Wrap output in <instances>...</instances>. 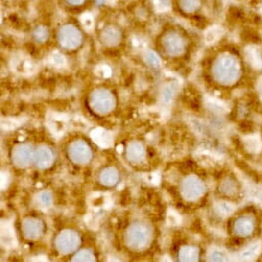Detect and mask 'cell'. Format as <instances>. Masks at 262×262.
<instances>
[{
    "instance_id": "obj_22",
    "label": "cell",
    "mask_w": 262,
    "mask_h": 262,
    "mask_svg": "<svg viewBox=\"0 0 262 262\" xmlns=\"http://www.w3.org/2000/svg\"><path fill=\"white\" fill-rule=\"evenodd\" d=\"M34 37L37 41H45L48 38V30L44 27H39L34 31Z\"/></svg>"
},
{
    "instance_id": "obj_9",
    "label": "cell",
    "mask_w": 262,
    "mask_h": 262,
    "mask_svg": "<svg viewBox=\"0 0 262 262\" xmlns=\"http://www.w3.org/2000/svg\"><path fill=\"white\" fill-rule=\"evenodd\" d=\"M33 159V153L27 144L16 145L12 150V161L19 167H27Z\"/></svg>"
},
{
    "instance_id": "obj_5",
    "label": "cell",
    "mask_w": 262,
    "mask_h": 262,
    "mask_svg": "<svg viewBox=\"0 0 262 262\" xmlns=\"http://www.w3.org/2000/svg\"><path fill=\"white\" fill-rule=\"evenodd\" d=\"M67 153L69 159L76 165H88L93 159L91 146L83 140H75L68 146Z\"/></svg>"
},
{
    "instance_id": "obj_10",
    "label": "cell",
    "mask_w": 262,
    "mask_h": 262,
    "mask_svg": "<svg viewBox=\"0 0 262 262\" xmlns=\"http://www.w3.org/2000/svg\"><path fill=\"white\" fill-rule=\"evenodd\" d=\"M33 160L38 169L46 170L54 164L55 155L48 146H39L33 153Z\"/></svg>"
},
{
    "instance_id": "obj_16",
    "label": "cell",
    "mask_w": 262,
    "mask_h": 262,
    "mask_svg": "<svg viewBox=\"0 0 262 262\" xmlns=\"http://www.w3.org/2000/svg\"><path fill=\"white\" fill-rule=\"evenodd\" d=\"M121 35L120 32L115 28H107L103 31L102 40L105 45L107 46H115L120 41Z\"/></svg>"
},
{
    "instance_id": "obj_18",
    "label": "cell",
    "mask_w": 262,
    "mask_h": 262,
    "mask_svg": "<svg viewBox=\"0 0 262 262\" xmlns=\"http://www.w3.org/2000/svg\"><path fill=\"white\" fill-rule=\"evenodd\" d=\"M260 244L259 243H255L252 246H250L248 249H246L244 252L240 254V259L242 260H251L253 259L259 252L260 250Z\"/></svg>"
},
{
    "instance_id": "obj_24",
    "label": "cell",
    "mask_w": 262,
    "mask_h": 262,
    "mask_svg": "<svg viewBox=\"0 0 262 262\" xmlns=\"http://www.w3.org/2000/svg\"><path fill=\"white\" fill-rule=\"evenodd\" d=\"M221 190L224 193H227V194L233 193L235 191V184L233 181L225 180L221 185Z\"/></svg>"
},
{
    "instance_id": "obj_11",
    "label": "cell",
    "mask_w": 262,
    "mask_h": 262,
    "mask_svg": "<svg viewBox=\"0 0 262 262\" xmlns=\"http://www.w3.org/2000/svg\"><path fill=\"white\" fill-rule=\"evenodd\" d=\"M163 46L170 56H179L184 50L182 38L176 34H167L163 39Z\"/></svg>"
},
{
    "instance_id": "obj_19",
    "label": "cell",
    "mask_w": 262,
    "mask_h": 262,
    "mask_svg": "<svg viewBox=\"0 0 262 262\" xmlns=\"http://www.w3.org/2000/svg\"><path fill=\"white\" fill-rule=\"evenodd\" d=\"M247 56H248V60L251 62V64H252L254 67L259 68L262 65L261 56L259 54V51L257 49H255L254 48L248 49Z\"/></svg>"
},
{
    "instance_id": "obj_6",
    "label": "cell",
    "mask_w": 262,
    "mask_h": 262,
    "mask_svg": "<svg viewBox=\"0 0 262 262\" xmlns=\"http://www.w3.org/2000/svg\"><path fill=\"white\" fill-rule=\"evenodd\" d=\"M180 192L187 201H195L205 192V185L196 176H187L180 184Z\"/></svg>"
},
{
    "instance_id": "obj_21",
    "label": "cell",
    "mask_w": 262,
    "mask_h": 262,
    "mask_svg": "<svg viewBox=\"0 0 262 262\" xmlns=\"http://www.w3.org/2000/svg\"><path fill=\"white\" fill-rule=\"evenodd\" d=\"M245 144H246V147L253 152L258 151L260 148V141L256 136H251V137H248L245 140Z\"/></svg>"
},
{
    "instance_id": "obj_28",
    "label": "cell",
    "mask_w": 262,
    "mask_h": 262,
    "mask_svg": "<svg viewBox=\"0 0 262 262\" xmlns=\"http://www.w3.org/2000/svg\"><path fill=\"white\" fill-rule=\"evenodd\" d=\"M104 1H105V0H97V3L98 4H102V3H104Z\"/></svg>"
},
{
    "instance_id": "obj_14",
    "label": "cell",
    "mask_w": 262,
    "mask_h": 262,
    "mask_svg": "<svg viewBox=\"0 0 262 262\" xmlns=\"http://www.w3.org/2000/svg\"><path fill=\"white\" fill-rule=\"evenodd\" d=\"M253 230V221L249 217H240L235 223V232L239 236H248Z\"/></svg>"
},
{
    "instance_id": "obj_25",
    "label": "cell",
    "mask_w": 262,
    "mask_h": 262,
    "mask_svg": "<svg viewBox=\"0 0 262 262\" xmlns=\"http://www.w3.org/2000/svg\"><path fill=\"white\" fill-rule=\"evenodd\" d=\"M146 61H147L148 64L151 66V67H155L157 68V66L160 65V62H159V59H157L154 54H152V52H148L147 56H146Z\"/></svg>"
},
{
    "instance_id": "obj_17",
    "label": "cell",
    "mask_w": 262,
    "mask_h": 262,
    "mask_svg": "<svg viewBox=\"0 0 262 262\" xmlns=\"http://www.w3.org/2000/svg\"><path fill=\"white\" fill-rule=\"evenodd\" d=\"M72 261H86V262H89V261H95L96 260V257H95V254H94L91 250L89 249H82L80 251H78V252L73 256L71 258Z\"/></svg>"
},
{
    "instance_id": "obj_3",
    "label": "cell",
    "mask_w": 262,
    "mask_h": 262,
    "mask_svg": "<svg viewBox=\"0 0 262 262\" xmlns=\"http://www.w3.org/2000/svg\"><path fill=\"white\" fill-rule=\"evenodd\" d=\"M213 74L220 83L230 85L238 76V66L233 58L222 57L215 63Z\"/></svg>"
},
{
    "instance_id": "obj_7",
    "label": "cell",
    "mask_w": 262,
    "mask_h": 262,
    "mask_svg": "<svg viewBox=\"0 0 262 262\" xmlns=\"http://www.w3.org/2000/svg\"><path fill=\"white\" fill-rule=\"evenodd\" d=\"M59 44L63 48L66 49H75L81 44V34L79 31L71 25L64 26L60 29L58 34Z\"/></svg>"
},
{
    "instance_id": "obj_1",
    "label": "cell",
    "mask_w": 262,
    "mask_h": 262,
    "mask_svg": "<svg viewBox=\"0 0 262 262\" xmlns=\"http://www.w3.org/2000/svg\"><path fill=\"white\" fill-rule=\"evenodd\" d=\"M152 228L144 222L132 223L124 233V243L134 251L148 248L152 242Z\"/></svg>"
},
{
    "instance_id": "obj_4",
    "label": "cell",
    "mask_w": 262,
    "mask_h": 262,
    "mask_svg": "<svg viewBox=\"0 0 262 262\" xmlns=\"http://www.w3.org/2000/svg\"><path fill=\"white\" fill-rule=\"evenodd\" d=\"M80 245V236L72 229H64L55 238V247L61 254H70Z\"/></svg>"
},
{
    "instance_id": "obj_13",
    "label": "cell",
    "mask_w": 262,
    "mask_h": 262,
    "mask_svg": "<svg viewBox=\"0 0 262 262\" xmlns=\"http://www.w3.org/2000/svg\"><path fill=\"white\" fill-rule=\"evenodd\" d=\"M119 181V173L113 167H108L103 169L99 174V182L107 187L117 185Z\"/></svg>"
},
{
    "instance_id": "obj_8",
    "label": "cell",
    "mask_w": 262,
    "mask_h": 262,
    "mask_svg": "<svg viewBox=\"0 0 262 262\" xmlns=\"http://www.w3.org/2000/svg\"><path fill=\"white\" fill-rule=\"evenodd\" d=\"M22 232L24 237L29 240H36L45 233V225L41 220L33 217H28L22 222Z\"/></svg>"
},
{
    "instance_id": "obj_27",
    "label": "cell",
    "mask_w": 262,
    "mask_h": 262,
    "mask_svg": "<svg viewBox=\"0 0 262 262\" xmlns=\"http://www.w3.org/2000/svg\"><path fill=\"white\" fill-rule=\"evenodd\" d=\"M258 92H259L260 98L262 99V77L259 79V82H258Z\"/></svg>"
},
{
    "instance_id": "obj_2",
    "label": "cell",
    "mask_w": 262,
    "mask_h": 262,
    "mask_svg": "<svg viewBox=\"0 0 262 262\" xmlns=\"http://www.w3.org/2000/svg\"><path fill=\"white\" fill-rule=\"evenodd\" d=\"M88 103L90 109L94 113L104 117L113 111L117 100L110 91L106 89H97L90 94Z\"/></svg>"
},
{
    "instance_id": "obj_26",
    "label": "cell",
    "mask_w": 262,
    "mask_h": 262,
    "mask_svg": "<svg viewBox=\"0 0 262 262\" xmlns=\"http://www.w3.org/2000/svg\"><path fill=\"white\" fill-rule=\"evenodd\" d=\"M210 260H212V261H223V260H225L224 254L222 252H220V251H218V250H215L212 252L211 258H210Z\"/></svg>"
},
{
    "instance_id": "obj_15",
    "label": "cell",
    "mask_w": 262,
    "mask_h": 262,
    "mask_svg": "<svg viewBox=\"0 0 262 262\" xmlns=\"http://www.w3.org/2000/svg\"><path fill=\"white\" fill-rule=\"evenodd\" d=\"M200 256V251L194 246H183L178 253L180 261H197Z\"/></svg>"
},
{
    "instance_id": "obj_12",
    "label": "cell",
    "mask_w": 262,
    "mask_h": 262,
    "mask_svg": "<svg viewBox=\"0 0 262 262\" xmlns=\"http://www.w3.org/2000/svg\"><path fill=\"white\" fill-rule=\"evenodd\" d=\"M127 154L128 160L133 164H140L145 160L146 156V150L144 145L139 141H133L129 144L127 148Z\"/></svg>"
},
{
    "instance_id": "obj_20",
    "label": "cell",
    "mask_w": 262,
    "mask_h": 262,
    "mask_svg": "<svg viewBox=\"0 0 262 262\" xmlns=\"http://www.w3.org/2000/svg\"><path fill=\"white\" fill-rule=\"evenodd\" d=\"M37 202L41 208H48L52 203L51 193L49 191L40 192L37 198Z\"/></svg>"
},
{
    "instance_id": "obj_23",
    "label": "cell",
    "mask_w": 262,
    "mask_h": 262,
    "mask_svg": "<svg viewBox=\"0 0 262 262\" xmlns=\"http://www.w3.org/2000/svg\"><path fill=\"white\" fill-rule=\"evenodd\" d=\"M250 192L253 197V200H255L260 205H262V188L258 186H253L252 190L250 191Z\"/></svg>"
}]
</instances>
